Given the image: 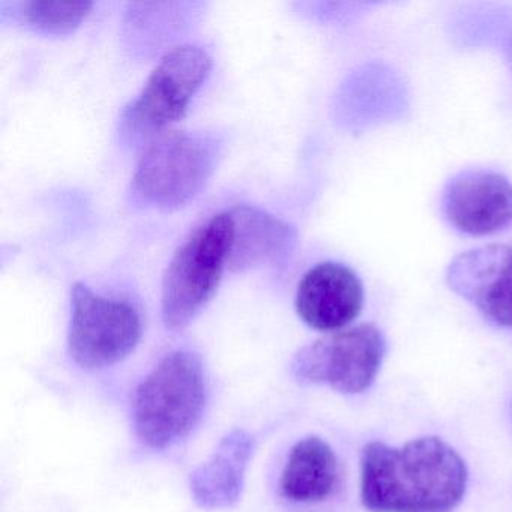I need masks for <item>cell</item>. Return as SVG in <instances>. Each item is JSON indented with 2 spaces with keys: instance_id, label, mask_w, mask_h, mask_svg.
I'll return each instance as SVG.
<instances>
[{
  "instance_id": "1",
  "label": "cell",
  "mask_w": 512,
  "mask_h": 512,
  "mask_svg": "<svg viewBox=\"0 0 512 512\" xmlns=\"http://www.w3.org/2000/svg\"><path fill=\"white\" fill-rule=\"evenodd\" d=\"M461 455L439 437L371 442L361 452V500L370 512H451L466 494Z\"/></svg>"
},
{
  "instance_id": "2",
  "label": "cell",
  "mask_w": 512,
  "mask_h": 512,
  "mask_svg": "<svg viewBox=\"0 0 512 512\" xmlns=\"http://www.w3.org/2000/svg\"><path fill=\"white\" fill-rule=\"evenodd\" d=\"M208 385L199 356L176 350L164 356L134 395L133 424L146 448L163 451L181 442L202 419Z\"/></svg>"
},
{
  "instance_id": "3",
  "label": "cell",
  "mask_w": 512,
  "mask_h": 512,
  "mask_svg": "<svg viewBox=\"0 0 512 512\" xmlns=\"http://www.w3.org/2000/svg\"><path fill=\"white\" fill-rule=\"evenodd\" d=\"M223 142L211 133L166 131L143 149L131 179L140 208L173 211L188 205L214 173Z\"/></svg>"
},
{
  "instance_id": "4",
  "label": "cell",
  "mask_w": 512,
  "mask_h": 512,
  "mask_svg": "<svg viewBox=\"0 0 512 512\" xmlns=\"http://www.w3.org/2000/svg\"><path fill=\"white\" fill-rule=\"evenodd\" d=\"M233 220L218 212L200 224L173 254L163 280L161 317L170 331L190 325L214 298L229 265Z\"/></svg>"
},
{
  "instance_id": "5",
  "label": "cell",
  "mask_w": 512,
  "mask_h": 512,
  "mask_svg": "<svg viewBox=\"0 0 512 512\" xmlns=\"http://www.w3.org/2000/svg\"><path fill=\"white\" fill-rule=\"evenodd\" d=\"M212 58L202 47H173L152 70L142 91L122 110L119 139L128 146L148 145L181 121L194 95L208 80Z\"/></svg>"
},
{
  "instance_id": "6",
  "label": "cell",
  "mask_w": 512,
  "mask_h": 512,
  "mask_svg": "<svg viewBox=\"0 0 512 512\" xmlns=\"http://www.w3.org/2000/svg\"><path fill=\"white\" fill-rule=\"evenodd\" d=\"M143 322L127 299L106 298L86 284L71 287L68 349L85 370H103L124 361L142 340Z\"/></svg>"
},
{
  "instance_id": "7",
  "label": "cell",
  "mask_w": 512,
  "mask_h": 512,
  "mask_svg": "<svg viewBox=\"0 0 512 512\" xmlns=\"http://www.w3.org/2000/svg\"><path fill=\"white\" fill-rule=\"evenodd\" d=\"M385 353L383 332L373 323H362L302 347L293 358L292 373L302 383L361 394L376 380Z\"/></svg>"
},
{
  "instance_id": "8",
  "label": "cell",
  "mask_w": 512,
  "mask_h": 512,
  "mask_svg": "<svg viewBox=\"0 0 512 512\" xmlns=\"http://www.w3.org/2000/svg\"><path fill=\"white\" fill-rule=\"evenodd\" d=\"M446 281L490 322L512 329V247L485 245L460 254Z\"/></svg>"
},
{
  "instance_id": "9",
  "label": "cell",
  "mask_w": 512,
  "mask_h": 512,
  "mask_svg": "<svg viewBox=\"0 0 512 512\" xmlns=\"http://www.w3.org/2000/svg\"><path fill=\"white\" fill-rule=\"evenodd\" d=\"M442 208L458 232L493 235L512 223V184L499 173L467 170L446 185Z\"/></svg>"
},
{
  "instance_id": "10",
  "label": "cell",
  "mask_w": 512,
  "mask_h": 512,
  "mask_svg": "<svg viewBox=\"0 0 512 512\" xmlns=\"http://www.w3.org/2000/svg\"><path fill=\"white\" fill-rule=\"evenodd\" d=\"M295 307L310 328L340 331L361 314L364 286L358 274L344 263H317L299 281Z\"/></svg>"
},
{
  "instance_id": "11",
  "label": "cell",
  "mask_w": 512,
  "mask_h": 512,
  "mask_svg": "<svg viewBox=\"0 0 512 512\" xmlns=\"http://www.w3.org/2000/svg\"><path fill=\"white\" fill-rule=\"evenodd\" d=\"M230 215L233 220L232 250L227 265L230 271L278 265L292 254L298 233L287 221L250 205L235 206L230 209Z\"/></svg>"
},
{
  "instance_id": "12",
  "label": "cell",
  "mask_w": 512,
  "mask_h": 512,
  "mask_svg": "<svg viewBox=\"0 0 512 512\" xmlns=\"http://www.w3.org/2000/svg\"><path fill=\"white\" fill-rule=\"evenodd\" d=\"M254 446V437L241 428L221 439L214 454L191 473V494L197 505L205 509H224L241 499Z\"/></svg>"
},
{
  "instance_id": "13",
  "label": "cell",
  "mask_w": 512,
  "mask_h": 512,
  "mask_svg": "<svg viewBox=\"0 0 512 512\" xmlns=\"http://www.w3.org/2000/svg\"><path fill=\"white\" fill-rule=\"evenodd\" d=\"M338 481V463L331 446L310 436L299 440L287 458L280 479L281 494L290 502L313 503L328 499Z\"/></svg>"
},
{
  "instance_id": "14",
  "label": "cell",
  "mask_w": 512,
  "mask_h": 512,
  "mask_svg": "<svg viewBox=\"0 0 512 512\" xmlns=\"http://www.w3.org/2000/svg\"><path fill=\"white\" fill-rule=\"evenodd\" d=\"M92 2L22 0L13 5L14 19L44 34H70L89 16Z\"/></svg>"
},
{
  "instance_id": "15",
  "label": "cell",
  "mask_w": 512,
  "mask_h": 512,
  "mask_svg": "<svg viewBox=\"0 0 512 512\" xmlns=\"http://www.w3.org/2000/svg\"><path fill=\"white\" fill-rule=\"evenodd\" d=\"M511 421H512V401H511Z\"/></svg>"
}]
</instances>
